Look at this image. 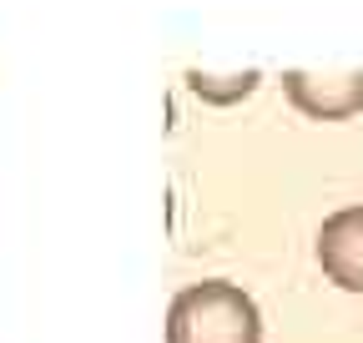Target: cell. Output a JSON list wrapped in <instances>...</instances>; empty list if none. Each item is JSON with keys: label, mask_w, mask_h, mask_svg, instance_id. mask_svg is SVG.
Returning <instances> with one entry per match:
<instances>
[{"label": "cell", "mask_w": 363, "mask_h": 343, "mask_svg": "<svg viewBox=\"0 0 363 343\" xmlns=\"http://www.w3.org/2000/svg\"><path fill=\"white\" fill-rule=\"evenodd\" d=\"M283 96L308 121H348L363 111V71H283Z\"/></svg>", "instance_id": "obj_2"}, {"label": "cell", "mask_w": 363, "mask_h": 343, "mask_svg": "<svg viewBox=\"0 0 363 343\" xmlns=\"http://www.w3.org/2000/svg\"><path fill=\"white\" fill-rule=\"evenodd\" d=\"M318 268L343 293H363V202L338 207L318 227Z\"/></svg>", "instance_id": "obj_3"}, {"label": "cell", "mask_w": 363, "mask_h": 343, "mask_svg": "<svg viewBox=\"0 0 363 343\" xmlns=\"http://www.w3.org/2000/svg\"><path fill=\"white\" fill-rule=\"evenodd\" d=\"M167 343H262V313L227 278L187 283L167 308Z\"/></svg>", "instance_id": "obj_1"}, {"label": "cell", "mask_w": 363, "mask_h": 343, "mask_svg": "<svg viewBox=\"0 0 363 343\" xmlns=\"http://www.w3.org/2000/svg\"><path fill=\"white\" fill-rule=\"evenodd\" d=\"M257 71H238V76H207V71H187V91L207 106H238L257 91Z\"/></svg>", "instance_id": "obj_4"}]
</instances>
